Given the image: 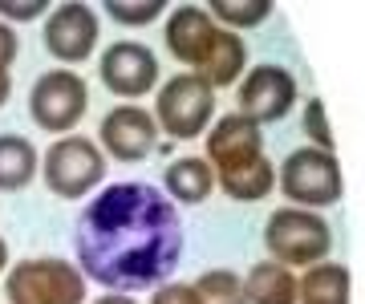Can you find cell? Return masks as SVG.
Masks as SVG:
<instances>
[{"label": "cell", "instance_id": "1", "mask_svg": "<svg viewBox=\"0 0 365 304\" xmlns=\"http://www.w3.org/2000/svg\"><path fill=\"white\" fill-rule=\"evenodd\" d=\"M81 276L106 292L158 288L182 260L179 207L150 183H110L73 227Z\"/></svg>", "mask_w": 365, "mask_h": 304}, {"label": "cell", "instance_id": "2", "mask_svg": "<svg viewBox=\"0 0 365 304\" xmlns=\"http://www.w3.org/2000/svg\"><path fill=\"white\" fill-rule=\"evenodd\" d=\"M264 248L276 264L284 268H309L329 260L333 251V227L325 215L304 211V207H280L264 224Z\"/></svg>", "mask_w": 365, "mask_h": 304}, {"label": "cell", "instance_id": "3", "mask_svg": "<svg viewBox=\"0 0 365 304\" xmlns=\"http://www.w3.org/2000/svg\"><path fill=\"white\" fill-rule=\"evenodd\" d=\"M4 296L9 304H86V276L69 260L37 256L13 264L4 280Z\"/></svg>", "mask_w": 365, "mask_h": 304}, {"label": "cell", "instance_id": "4", "mask_svg": "<svg viewBox=\"0 0 365 304\" xmlns=\"http://www.w3.org/2000/svg\"><path fill=\"white\" fill-rule=\"evenodd\" d=\"M215 114V90L195 73H175L155 98V126L175 142H195Z\"/></svg>", "mask_w": 365, "mask_h": 304}, {"label": "cell", "instance_id": "5", "mask_svg": "<svg viewBox=\"0 0 365 304\" xmlns=\"http://www.w3.org/2000/svg\"><path fill=\"white\" fill-rule=\"evenodd\" d=\"M276 183L284 191L288 203L297 207H333L345 191L341 183V162L333 159V150H317V146H300L292 150L280 171H276Z\"/></svg>", "mask_w": 365, "mask_h": 304}, {"label": "cell", "instance_id": "6", "mask_svg": "<svg viewBox=\"0 0 365 304\" xmlns=\"http://www.w3.org/2000/svg\"><path fill=\"white\" fill-rule=\"evenodd\" d=\"M106 174L102 146L81 138V134H61L45 150V187L57 199H86Z\"/></svg>", "mask_w": 365, "mask_h": 304}, {"label": "cell", "instance_id": "7", "mask_svg": "<svg viewBox=\"0 0 365 304\" xmlns=\"http://www.w3.org/2000/svg\"><path fill=\"white\" fill-rule=\"evenodd\" d=\"M90 90L73 69H49L29 90V114L45 134H69L86 118Z\"/></svg>", "mask_w": 365, "mask_h": 304}, {"label": "cell", "instance_id": "8", "mask_svg": "<svg viewBox=\"0 0 365 304\" xmlns=\"http://www.w3.org/2000/svg\"><path fill=\"white\" fill-rule=\"evenodd\" d=\"M297 106V78L284 65H256L240 85V110L256 126H272Z\"/></svg>", "mask_w": 365, "mask_h": 304}, {"label": "cell", "instance_id": "9", "mask_svg": "<svg viewBox=\"0 0 365 304\" xmlns=\"http://www.w3.org/2000/svg\"><path fill=\"white\" fill-rule=\"evenodd\" d=\"M102 85L118 98H143L158 85V57L146 49L143 41H114L98 61Z\"/></svg>", "mask_w": 365, "mask_h": 304}, {"label": "cell", "instance_id": "10", "mask_svg": "<svg viewBox=\"0 0 365 304\" xmlns=\"http://www.w3.org/2000/svg\"><path fill=\"white\" fill-rule=\"evenodd\" d=\"M98 13H93L90 4H81V0H69V4H57L45 21V49H49L57 61H66V65H78L86 57L98 49Z\"/></svg>", "mask_w": 365, "mask_h": 304}, {"label": "cell", "instance_id": "11", "mask_svg": "<svg viewBox=\"0 0 365 304\" xmlns=\"http://www.w3.org/2000/svg\"><path fill=\"white\" fill-rule=\"evenodd\" d=\"M98 142H102V150L110 154V159L138 162V159H146V154L155 150L158 126H155V118H150V110L126 102V106H114L102 118V126H98Z\"/></svg>", "mask_w": 365, "mask_h": 304}, {"label": "cell", "instance_id": "12", "mask_svg": "<svg viewBox=\"0 0 365 304\" xmlns=\"http://www.w3.org/2000/svg\"><path fill=\"white\" fill-rule=\"evenodd\" d=\"M264 154V134L256 122H248L244 114H223L215 126L207 130V167L220 174H232L240 167H248Z\"/></svg>", "mask_w": 365, "mask_h": 304}, {"label": "cell", "instance_id": "13", "mask_svg": "<svg viewBox=\"0 0 365 304\" xmlns=\"http://www.w3.org/2000/svg\"><path fill=\"white\" fill-rule=\"evenodd\" d=\"M211 37H215V21L207 16V9H199V4H179L167 21V49L175 61L182 65L199 69L203 53H207Z\"/></svg>", "mask_w": 365, "mask_h": 304}, {"label": "cell", "instance_id": "14", "mask_svg": "<svg viewBox=\"0 0 365 304\" xmlns=\"http://www.w3.org/2000/svg\"><path fill=\"white\" fill-rule=\"evenodd\" d=\"M244 65H248V45L240 41V33L215 28V37H211L207 53L199 61L195 78H203L211 90H220V85H235L244 78Z\"/></svg>", "mask_w": 365, "mask_h": 304}, {"label": "cell", "instance_id": "15", "mask_svg": "<svg viewBox=\"0 0 365 304\" xmlns=\"http://www.w3.org/2000/svg\"><path fill=\"white\" fill-rule=\"evenodd\" d=\"M349 296H353L349 268L333 264V260L309 264L304 276L297 280V304H349Z\"/></svg>", "mask_w": 365, "mask_h": 304}, {"label": "cell", "instance_id": "16", "mask_svg": "<svg viewBox=\"0 0 365 304\" xmlns=\"http://www.w3.org/2000/svg\"><path fill=\"white\" fill-rule=\"evenodd\" d=\"M240 284H244L248 304H297V276H292V268L276 264V260L252 264Z\"/></svg>", "mask_w": 365, "mask_h": 304}, {"label": "cell", "instance_id": "17", "mask_svg": "<svg viewBox=\"0 0 365 304\" xmlns=\"http://www.w3.org/2000/svg\"><path fill=\"white\" fill-rule=\"evenodd\" d=\"M163 183L170 191V203H187L195 207L215 191V171L207 167V159H175L163 174Z\"/></svg>", "mask_w": 365, "mask_h": 304}, {"label": "cell", "instance_id": "18", "mask_svg": "<svg viewBox=\"0 0 365 304\" xmlns=\"http://www.w3.org/2000/svg\"><path fill=\"white\" fill-rule=\"evenodd\" d=\"M41 171L37 146L21 134H0V191H25Z\"/></svg>", "mask_w": 365, "mask_h": 304}, {"label": "cell", "instance_id": "19", "mask_svg": "<svg viewBox=\"0 0 365 304\" xmlns=\"http://www.w3.org/2000/svg\"><path fill=\"white\" fill-rule=\"evenodd\" d=\"M215 183H220V187H223V195L235 199V203H260V199L272 195V187H276V167H272V159H264V154H260L256 162L240 167V171L220 174Z\"/></svg>", "mask_w": 365, "mask_h": 304}, {"label": "cell", "instance_id": "20", "mask_svg": "<svg viewBox=\"0 0 365 304\" xmlns=\"http://www.w3.org/2000/svg\"><path fill=\"white\" fill-rule=\"evenodd\" d=\"M272 13V0H211L207 4V16L211 21H223L227 33L232 28H256L268 21Z\"/></svg>", "mask_w": 365, "mask_h": 304}, {"label": "cell", "instance_id": "21", "mask_svg": "<svg viewBox=\"0 0 365 304\" xmlns=\"http://www.w3.org/2000/svg\"><path fill=\"white\" fill-rule=\"evenodd\" d=\"M191 288H195L199 304H248L244 300V284H240V276L227 272V268H211V272L195 276L191 280Z\"/></svg>", "mask_w": 365, "mask_h": 304}, {"label": "cell", "instance_id": "22", "mask_svg": "<svg viewBox=\"0 0 365 304\" xmlns=\"http://www.w3.org/2000/svg\"><path fill=\"white\" fill-rule=\"evenodd\" d=\"M106 13L114 16L118 25H150L158 13H167V4L163 0H146V4H138V0H106Z\"/></svg>", "mask_w": 365, "mask_h": 304}, {"label": "cell", "instance_id": "23", "mask_svg": "<svg viewBox=\"0 0 365 304\" xmlns=\"http://www.w3.org/2000/svg\"><path fill=\"white\" fill-rule=\"evenodd\" d=\"M304 138L317 150H333V134H329V118H325V102L321 98H309V106H304Z\"/></svg>", "mask_w": 365, "mask_h": 304}, {"label": "cell", "instance_id": "24", "mask_svg": "<svg viewBox=\"0 0 365 304\" xmlns=\"http://www.w3.org/2000/svg\"><path fill=\"white\" fill-rule=\"evenodd\" d=\"M150 304H199L195 288L191 284H182V280H163L150 296Z\"/></svg>", "mask_w": 365, "mask_h": 304}, {"label": "cell", "instance_id": "25", "mask_svg": "<svg viewBox=\"0 0 365 304\" xmlns=\"http://www.w3.org/2000/svg\"><path fill=\"white\" fill-rule=\"evenodd\" d=\"M45 13V0H0V16L9 21H37Z\"/></svg>", "mask_w": 365, "mask_h": 304}, {"label": "cell", "instance_id": "26", "mask_svg": "<svg viewBox=\"0 0 365 304\" xmlns=\"http://www.w3.org/2000/svg\"><path fill=\"white\" fill-rule=\"evenodd\" d=\"M16 53H21V41H16L13 25H4V21H0V69H9V65H13Z\"/></svg>", "mask_w": 365, "mask_h": 304}, {"label": "cell", "instance_id": "27", "mask_svg": "<svg viewBox=\"0 0 365 304\" xmlns=\"http://www.w3.org/2000/svg\"><path fill=\"white\" fill-rule=\"evenodd\" d=\"M93 304H134V300L126 296V292H106V296H98Z\"/></svg>", "mask_w": 365, "mask_h": 304}, {"label": "cell", "instance_id": "28", "mask_svg": "<svg viewBox=\"0 0 365 304\" xmlns=\"http://www.w3.org/2000/svg\"><path fill=\"white\" fill-rule=\"evenodd\" d=\"M9 93H13V81H9V69H0V110L9 102Z\"/></svg>", "mask_w": 365, "mask_h": 304}, {"label": "cell", "instance_id": "29", "mask_svg": "<svg viewBox=\"0 0 365 304\" xmlns=\"http://www.w3.org/2000/svg\"><path fill=\"white\" fill-rule=\"evenodd\" d=\"M0 272H9V243L0 239Z\"/></svg>", "mask_w": 365, "mask_h": 304}]
</instances>
